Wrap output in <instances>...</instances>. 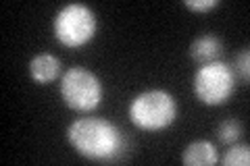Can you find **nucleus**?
I'll list each match as a JSON object with an SVG mask.
<instances>
[{"label":"nucleus","instance_id":"f257e3e1","mask_svg":"<svg viewBox=\"0 0 250 166\" xmlns=\"http://www.w3.org/2000/svg\"><path fill=\"white\" fill-rule=\"evenodd\" d=\"M67 139L80 156L94 162H115L125 152L123 133L113 123L85 116L69 125Z\"/></svg>","mask_w":250,"mask_h":166},{"label":"nucleus","instance_id":"f03ea898","mask_svg":"<svg viewBox=\"0 0 250 166\" xmlns=\"http://www.w3.org/2000/svg\"><path fill=\"white\" fill-rule=\"evenodd\" d=\"M177 118V102L165 90H148L131 100L129 121L142 131H163Z\"/></svg>","mask_w":250,"mask_h":166},{"label":"nucleus","instance_id":"7ed1b4c3","mask_svg":"<svg viewBox=\"0 0 250 166\" xmlns=\"http://www.w3.org/2000/svg\"><path fill=\"white\" fill-rule=\"evenodd\" d=\"M192 85L194 93L202 104L221 106L231 98L233 90H236V73L225 62L213 60L207 65H200V69L194 73Z\"/></svg>","mask_w":250,"mask_h":166},{"label":"nucleus","instance_id":"20e7f679","mask_svg":"<svg viewBox=\"0 0 250 166\" xmlns=\"http://www.w3.org/2000/svg\"><path fill=\"white\" fill-rule=\"evenodd\" d=\"M61 98L71 110L90 112L103 100V83L92 71L73 67L61 77Z\"/></svg>","mask_w":250,"mask_h":166},{"label":"nucleus","instance_id":"39448f33","mask_svg":"<svg viewBox=\"0 0 250 166\" xmlns=\"http://www.w3.org/2000/svg\"><path fill=\"white\" fill-rule=\"evenodd\" d=\"M96 34V15L85 4H67L54 17V36L67 48H80Z\"/></svg>","mask_w":250,"mask_h":166},{"label":"nucleus","instance_id":"423d86ee","mask_svg":"<svg viewBox=\"0 0 250 166\" xmlns=\"http://www.w3.org/2000/svg\"><path fill=\"white\" fill-rule=\"evenodd\" d=\"M59 73H61V60L54 54L48 52L38 54L29 62V75L38 83H50L59 77Z\"/></svg>","mask_w":250,"mask_h":166},{"label":"nucleus","instance_id":"0eeeda50","mask_svg":"<svg viewBox=\"0 0 250 166\" xmlns=\"http://www.w3.org/2000/svg\"><path fill=\"white\" fill-rule=\"evenodd\" d=\"M182 160L186 166H213L219 162V156H217V149L210 141H194L190 144L184 154H182Z\"/></svg>","mask_w":250,"mask_h":166},{"label":"nucleus","instance_id":"6e6552de","mask_svg":"<svg viewBox=\"0 0 250 166\" xmlns=\"http://www.w3.org/2000/svg\"><path fill=\"white\" fill-rule=\"evenodd\" d=\"M223 50V44L221 39L215 37V36H200L192 42L190 46V56L198 62V65H207V62H213L219 54Z\"/></svg>","mask_w":250,"mask_h":166},{"label":"nucleus","instance_id":"1a4fd4ad","mask_svg":"<svg viewBox=\"0 0 250 166\" xmlns=\"http://www.w3.org/2000/svg\"><path fill=\"white\" fill-rule=\"evenodd\" d=\"M240 135H242V125L236 121V118L223 121L217 129V137H219L221 144H233V141L240 139Z\"/></svg>","mask_w":250,"mask_h":166},{"label":"nucleus","instance_id":"9d476101","mask_svg":"<svg viewBox=\"0 0 250 166\" xmlns=\"http://www.w3.org/2000/svg\"><path fill=\"white\" fill-rule=\"evenodd\" d=\"M225 166H248L250 164V148L248 146H231L225 152L223 160Z\"/></svg>","mask_w":250,"mask_h":166},{"label":"nucleus","instance_id":"9b49d317","mask_svg":"<svg viewBox=\"0 0 250 166\" xmlns=\"http://www.w3.org/2000/svg\"><path fill=\"white\" fill-rule=\"evenodd\" d=\"M248 60H250V52H248V48H244V50L238 54V58H236V71L242 75V79H244V81H248V79H250Z\"/></svg>","mask_w":250,"mask_h":166},{"label":"nucleus","instance_id":"f8f14e48","mask_svg":"<svg viewBox=\"0 0 250 166\" xmlns=\"http://www.w3.org/2000/svg\"><path fill=\"white\" fill-rule=\"evenodd\" d=\"M184 4L190 11H210L219 4V0H186Z\"/></svg>","mask_w":250,"mask_h":166}]
</instances>
